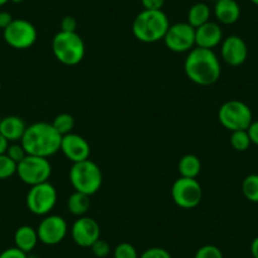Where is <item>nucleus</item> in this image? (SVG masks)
Segmentation results:
<instances>
[{
	"mask_svg": "<svg viewBox=\"0 0 258 258\" xmlns=\"http://www.w3.org/2000/svg\"><path fill=\"white\" fill-rule=\"evenodd\" d=\"M214 16L219 24L232 26L240 18V7L238 0H217L214 3Z\"/></svg>",
	"mask_w": 258,
	"mask_h": 258,
	"instance_id": "f3484780",
	"label": "nucleus"
},
{
	"mask_svg": "<svg viewBox=\"0 0 258 258\" xmlns=\"http://www.w3.org/2000/svg\"><path fill=\"white\" fill-rule=\"evenodd\" d=\"M242 194L248 202L258 204V173L245 176L242 182Z\"/></svg>",
	"mask_w": 258,
	"mask_h": 258,
	"instance_id": "5701e85b",
	"label": "nucleus"
},
{
	"mask_svg": "<svg viewBox=\"0 0 258 258\" xmlns=\"http://www.w3.org/2000/svg\"><path fill=\"white\" fill-rule=\"evenodd\" d=\"M90 197L86 194L75 191L70 195L68 200V208L70 213L76 217H84L90 209Z\"/></svg>",
	"mask_w": 258,
	"mask_h": 258,
	"instance_id": "4be33fe9",
	"label": "nucleus"
},
{
	"mask_svg": "<svg viewBox=\"0 0 258 258\" xmlns=\"http://www.w3.org/2000/svg\"><path fill=\"white\" fill-rule=\"evenodd\" d=\"M27 125L21 116L8 115L0 120V133L9 141V142H21L26 132Z\"/></svg>",
	"mask_w": 258,
	"mask_h": 258,
	"instance_id": "a211bd4d",
	"label": "nucleus"
},
{
	"mask_svg": "<svg viewBox=\"0 0 258 258\" xmlns=\"http://www.w3.org/2000/svg\"><path fill=\"white\" fill-rule=\"evenodd\" d=\"M0 90H2V81H0Z\"/></svg>",
	"mask_w": 258,
	"mask_h": 258,
	"instance_id": "79ce46f5",
	"label": "nucleus"
},
{
	"mask_svg": "<svg viewBox=\"0 0 258 258\" xmlns=\"http://www.w3.org/2000/svg\"><path fill=\"white\" fill-rule=\"evenodd\" d=\"M62 136L51 123L37 121L27 126L21 143L27 155L48 158L58 152Z\"/></svg>",
	"mask_w": 258,
	"mask_h": 258,
	"instance_id": "f03ea898",
	"label": "nucleus"
},
{
	"mask_svg": "<svg viewBox=\"0 0 258 258\" xmlns=\"http://www.w3.org/2000/svg\"><path fill=\"white\" fill-rule=\"evenodd\" d=\"M73 240L83 248H90L100 238V225L90 217H79L71 227Z\"/></svg>",
	"mask_w": 258,
	"mask_h": 258,
	"instance_id": "ddd939ff",
	"label": "nucleus"
},
{
	"mask_svg": "<svg viewBox=\"0 0 258 258\" xmlns=\"http://www.w3.org/2000/svg\"><path fill=\"white\" fill-rule=\"evenodd\" d=\"M212 17V9L207 3H195L187 12V23L194 28H199L208 23Z\"/></svg>",
	"mask_w": 258,
	"mask_h": 258,
	"instance_id": "412c9836",
	"label": "nucleus"
},
{
	"mask_svg": "<svg viewBox=\"0 0 258 258\" xmlns=\"http://www.w3.org/2000/svg\"><path fill=\"white\" fill-rule=\"evenodd\" d=\"M52 52L64 66H76L85 57V43L76 32L59 31L52 39Z\"/></svg>",
	"mask_w": 258,
	"mask_h": 258,
	"instance_id": "20e7f679",
	"label": "nucleus"
},
{
	"mask_svg": "<svg viewBox=\"0 0 258 258\" xmlns=\"http://www.w3.org/2000/svg\"><path fill=\"white\" fill-rule=\"evenodd\" d=\"M4 41L16 49H28L36 43L38 32L31 22L26 19H13L3 31Z\"/></svg>",
	"mask_w": 258,
	"mask_h": 258,
	"instance_id": "9d476101",
	"label": "nucleus"
},
{
	"mask_svg": "<svg viewBox=\"0 0 258 258\" xmlns=\"http://www.w3.org/2000/svg\"><path fill=\"white\" fill-rule=\"evenodd\" d=\"M218 120L229 132L247 131L253 121L249 106L240 100H228L218 110Z\"/></svg>",
	"mask_w": 258,
	"mask_h": 258,
	"instance_id": "423d86ee",
	"label": "nucleus"
},
{
	"mask_svg": "<svg viewBox=\"0 0 258 258\" xmlns=\"http://www.w3.org/2000/svg\"><path fill=\"white\" fill-rule=\"evenodd\" d=\"M13 22V17L8 12H0V29L4 31Z\"/></svg>",
	"mask_w": 258,
	"mask_h": 258,
	"instance_id": "c9c22d12",
	"label": "nucleus"
},
{
	"mask_svg": "<svg viewBox=\"0 0 258 258\" xmlns=\"http://www.w3.org/2000/svg\"><path fill=\"white\" fill-rule=\"evenodd\" d=\"M9 141L0 133V155H6L9 147Z\"/></svg>",
	"mask_w": 258,
	"mask_h": 258,
	"instance_id": "e433bc0d",
	"label": "nucleus"
},
{
	"mask_svg": "<svg viewBox=\"0 0 258 258\" xmlns=\"http://www.w3.org/2000/svg\"><path fill=\"white\" fill-rule=\"evenodd\" d=\"M247 132L248 135H249L252 145L257 146L258 147V120H253L252 123H250V125L248 126L247 129Z\"/></svg>",
	"mask_w": 258,
	"mask_h": 258,
	"instance_id": "f704fd0d",
	"label": "nucleus"
},
{
	"mask_svg": "<svg viewBox=\"0 0 258 258\" xmlns=\"http://www.w3.org/2000/svg\"><path fill=\"white\" fill-rule=\"evenodd\" d=\"M0 120H2V118H0Z\"/></svg>",
	"mask_w": 258,
	"mask_h": 258,
	"instance_id": "37998d69",
	"label": "nucleus"
},
{
	"mask_svg": "<svg viewBox=\"0 0 258 258\" xmlns=\"http://www.w3.org/2000/svg\"><path fill=\"white\" fill-rule=\"evenodd\" d=\"M113 255L114 258H140L135 245L126 242L119 243V244L114 248Z\"/></svg>",
	"mask_w": 258,
	"mask_h": 258,
	"instance_id": "bb28decb",
	"label": "nucleus"
},
{
	"mask_svg": "<svg viewBox=\"0 0 258 258\" xmlns=\"http://www.w3.org/2000/svg\"><path fill=\"white\" fill-rule=\"evenodd\" d=\"M90 249L95 257L105 258L106 255L110 253V245H109V243L106 242V240H103L99 238V239L96 240L93 245H91Z\"/></svg>",
	"mask_w": 258,
	"mask_h": 258,
	"instance_id": "c756f323",
	"label": "nucleus"
},
{
	"mask_svg": "<svg viewBox=\"0 0 258 258\" xmlns=\"http://www.w3.org/2000/svg\"><path fill=\"white\" fill-rule=\"evenodd\" d=\"M57 190L49 181L31 186L27 194L26 203L29 212L34 215L46 217L53 210L57 203Z\"/></svg>",
	"mask_w": 258,
	"mask_h": 258,
	"instance_id": "0eeeda50",
	"label": "nucleus"
},
{
	"mask_svg": "<svg viewBox=\"0 0 258 258\" xmlns=\"http://www.w3.org/2000/svg\"><path fill=\"white\" fill-rule=\"evenodd\" d=\"M178 173L180 177L197 178L202 172V162L195 155H185L178 161Z\"/></svg>",
	"mask_w": 258,
	"mask_h": 258,
	"instance_id": "aec40b11",
	"label": "nucleus"
},
{
	"mask_svg": "<svg viewBox=\"0 0 258 258\" xmlns=\"http://www.w3.org/2000/svg\"><path fill=\"white\" fill-rule=\"evenodd\" d=\"M166 0H141L143 9L146 11H162Z\"/></svg>",
	"mask_w": 258,
	"mask_h": 258,
	"instance_id": "72a5a7b5",
	"label": "nucleus"
},
{
	"mask_svg": "<svg viewBox=\"0 0 258 258\" xmlns=\"http://www.w3.org/2000/svg\"><path fill=\"white\" fill-rule=\"evenodd\" d=\"M250 254L253 258H258V237H255L250 243Z\"/></svg>",
	"mask_w": 258,
	"mask_h": 258,
	"instance_id": "4c0bfd02",
	"label": "nucleus"
},
{
	"mask_svg": "<svg viewBox=\"0 0 258 258\" xmlns=\"http://www.w3.org/2000/svg\"><path fill=\"white\" fill-rule=\"evenodd\" d=\"M17 175L26 185H38L49 180L52 166L48 158L27 155L26 158L17 165Z\"/></svg>",
	"mask_w": 258,
	"mask_h": 258,
	"instance_id": "6e6552de",
	"label": "nucleus"
},
{
	"mask_svg": "<svg viewBox=\"0 0 258 258\" xmlns=\"http://www.w3.org/2000/svg\"><path fill=\"white\" fill-rule=\"evenodd\" d=\"M69 178L75 191L91 197L100 190L103 185V173L94 161L85 160L73 163Z\"/></svg>",
	"mask_w": 258,
	"mask_h": 258,
	"instance_id": "39448f33",
	"label": "nucleus"
},
{
	"mask_svg": "<svg viewBox=\"0 0 258 258\" xmlns=\"http://www.w3.org/2000/svg\"><path fill=\"white\" fill-rule=\"evenodd\" d=\"M9 0H0V7H3V6H6L7 3H8Z\"/></svg>",
	"mask_w": 258,
	"mask_h": 258,
	"instance_id": "ea45409f",
	"label": "nucleus"
},
{
	"mask_svg": "<svg viewBox=\"0 0 258 258\" xmlns=\"http://www.w3.org/2000/svg\"><path fill=\"white\" fill-rule=\"evenodd\" d=\"M250 3H253L254 6L258 7V0H250Z\"/></svg>",
	"mask_w": 258,
	"mask_h": 258,
	"instance_id": "a19ab883",
	"label": "nucleus"
},
{
	"mask_svg": "<svg viewBox=\"0 0 258 258\" xmlns=\"http://www.w3.org/2000/svg\"><path fill=\"white\" fill-rule=\"evenodd\" d=\"M51 124L59 135L66 136L69 133H73L74 126H75V119H74V116L71 114L61 113L54 116L53 121Z\"/></svg>",
	"mask_w": 258,
	"mask_h": 258,
	"instance_id": "b1692460",
	"label": "nucleus"
},
{
	"mask_svg": "<svg viewBox=\"0 0 258 258\" xmlns=\"http://www.w3.org/2000/svg\"><path fill=\"white\" fill-rule=\"evenodd\" d=\"M173 203L182 209H194L202 203L203 187L197 178L178 177L171 188Z\"/></svg>",
	"mask_w": 258,
	"mask_h": 258,
	"instance_id": "1a4fd4ad",
	"label": "nucleus"
},
{
	"mask_svg": "<svg viewBox=\"0 0 258 258\" xmlns=\"http://www.w3.org/2000/svg\"><path fill=\"white\" fill-rule=\"evenodd\" d=\"M170 21L163 11H146L137 14L132 24L133 36L143 43H156L163 41Z\"/></svg>",
	"mask_w": 258,
	"mask_h": 258,
	"instance_id": "7ed1b4c3",
	"label": "nucleus"
},
{
	"mask_svg": "<svg viewBox=\"0 0 258 258\" xmlns=\"http://www.w3.org/2000/svg\"><path fill=\"white\" fill-rule=\"evenodd\" d=\"M9 2H12V3H14V4H21V3H23L24 0H9Z\"/></svg>",
	"mask_w": 258,
	"mask_h": 258,
	"instance_id": "58836bf2",
	"label": "nucleus"
},
{
	"mask_svg": "<svg viewBox=\"0 0 258 258\" xmlns=\"http://www.w3.org/2000/svg\"><path fill=\"white\" fill-rule=\"evenodd\" d=\"M6 155L8 156L11 160H13L17 165H18L22 160H24V158H26L27 152H26V150L23 148V146H22V143L14 142L13 145H9L8 151H7Z\"/></svg>",
	"mask_w": 258,
	"mask_h": 258,
	"instance_id": "c85d7f7f",
	"label": "nucleus"
},
{
	"mask_svg": "<svg viewBox=\"0 0 258 258\" xmlns=\"http://www.w3.org/2000/svg\"><path fill=\"white\" fill-rule=\"evenodd\" d=\"M165 46L176 53H185L195 48V28L187 22L171 24L165 34Z\"/></svg>",
	"mask_w": 258,
	"mask_h": 258,
	"instance_id": "9b49d317",
	"label": "nucleus"
},
{
	"mask_svg": "<svg viewBox=\"0 0 258 258\" xmlns=\"http://www.w3.org/2000/svg\"><path fill=\"white\" fill-rule=\"evenodd\" d=\"M194 258H224L219 247L214 244H205L200 247Z\"/></svg>",
	"mask_w": 258,
	"mask_h": 258,
	"instance_id": "cd10ccee",
	"label": "nucleus"
},
{
	"mask_svg": "<svg viewBox=\"0 0 258 258\" xmlns=\"http://www.w3.org/2000/svg\"><path fill=\"white\" fill-rule=\"evenodd\" d=\"M140 258H172L171 253L167 249L161 247H151L146 249Z\"/></svg>",
	"mask_w": 258,
	"mask_h": 258,
	"instance_id": "7c9ffc66",
	"label": "nucleus"
},
{
	"mask_svg": "<svg viewBox=\"0 0 258 258\" xmlns=\"http://www.w3.org/2000/svg\"><path fill=\"white\" fill-rule=\"evenodd\" d=\"M59 26H61L62 32H71L73 33V32H76V29H78V21L74 17L66 16L62 18Z\"/></svg>",
	"mask_w": 258,
	"mask_h": 258,
	"instance_id": "2f4dec72",
	"label": "nucleus"
},
{
	"mask_svg": "<svg viewBox=\"0 0 258 258\" xmlns=\"http://www.w3.org/2000/svg\"><path fill=\"white\" fill-rule=\"evenodd\" d=\"M223 29L218 22L209 21L199 28H195V44L200 48L214 49L223 41Z\"/></svg>",
	"mask_w": 258,
	"mask_h": 258,
	"instance_id": "dca6fc26",
	"label": "nucleus"
},
{
	"mask_svg": "<svg viewBox=\"0 0 258 258\" xmlns=\"http://www.w3.org/2000/svg\"><path fill=\"white\" fill-rule=\"evenodd\" d=\"M68 222L59 215H46L37 228L39 242L46 245H56L68 235Z\"/></svg>",
	"mask_w": 258,
	"mask_h": 258,
	"instance_id": "f8f14e48",
	"label": "nucleus"
},
{
	"mask_svg": "<svg viewBox=\"0 0 258 258\" xmlns=\"http://www.w3.org/2000/svg\"><path fill=\"white\" fill-rule=\"evenodd\" d=\"M183 70L188 80L200 86L213 85L222 75L220 59L215 52L200 47H195L187 52L183 62Z\"/></svg>",
	"mask_w": 258,
	"mask_h": 258,
	"instance_id": "f257e3e1",
	"label": "nucleus"
},
{
	"mask_svg": "<svg viewBox=\"0 0 258 258\" xmlns=\"http://www.w3.org/2000/svg\"><path fill=\"white\" fill-rule=\"evenodd\" d=\"M17 173V163L7 155H0V180H7Z\"/></svg>",
	"mask_w": 258,
	"mask_h": 258,
	"instance_id": "a878e982",
	"label": "nucleus"
},
{
	"mask_svg": "<svg viewBox=\"0 0 258 258\" xmlns=\"http://www.w3.org/2000/svg\"><path fill=\"white\" fill-rule=\"evenodd\" d=\"M59 151L73 163L89 160L91 152L88 141L76 133H69L66 136H62Z\"/></svg>",
	"mask_w": 258,
	"mask_h": 258,
	"instance_id": "2eb2a0df",
	"label": "nucleus"
},
{
	"mask_svg": "<svg viewBox=\"0 0 258 258\" xmlns=\"http://www.w3.org/2000/svg\"><path fill=\"white\" fill-rule=\"evenodd\" d=\"M38 242L37 229H34L31 225H22L14 233V244L24 253L32 252Z\"/></svg>",
	"mask_w": 258,
	"mask_h": 258,
	"instance_id": "6ab92c4d",
	"label": "nucleus"
},
{
	"mask_svg": "<svg viewBox=\"0 0 258 258\" xmlns=\"http://www.w3.org/2000/svg\"><path fill=\"white\" fill-rule=\"evenodd\" d=\"M0 258H28V255L19 248L12 247L0 253Z\"/></svg>",
	"mask_w": 258,
	"mask_h": 258,
	"instance_id": "473e14b6",
	"label": "nucleus"
},
{
	"mask_svg": "<svg viewBox=\"0 0 258 258\" xmlns=\"http://www.w3.org/2000/svg\"><path fill=\"white\" fill-rule=\"evenodd\" d=\"M230 146L233 150L237 152H245L248 148L250 147L252 142H250L249 135L247 131H235V132H230Z\"/></svg>",
	"mask_w": 258,
	"mask_h": 258,
	"instance_id": "393cba45",
	"label": "nucleus"
},
{
	"mask_svg": "<svg viewBox=\"0 0 258 258\" xmlns=\"http://www.w3.org/2000/svg\"><path fill=\"white\" fill-rule=\"evenodd\" d=\"M222 59L232 68H238L247 61L248 47L244 39L239 36H228L220 43Z\"/></svg>",
	"mask_w": 258,
	"mask_h": 258,
	"instance_id": "4468645a",
	"label": "nucleus"
}]
</instances>
